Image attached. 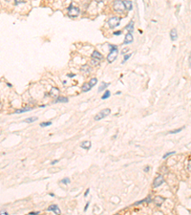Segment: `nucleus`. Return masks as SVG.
Instances as JSON below:
<instances>
[{"label": "nucleus", "instance_id": "f257e3e1", "mask_svg": "<svg viewBox=\"0 0 191 215\" xmlns=\"http://www.w3.org/2000/svg\"><path fill=\"white\" fill-rule=\"evenodd\" d=\"M110 49H111V51L107 56V60H108V62L112 63L117 59V54H119V50H117V47L115 45H110Z\"/></svg>", "mask_w": 191, "mask_h": 215}, {"label": "nucleus", "instance_id": "f03ea898", "mask_svg": "<svg viewBox=\"0 0 191 215\" xmlns=\"http://www.w3.org/2000/svg\"><path fill=\"white\" fill-rule=\"evenodd\" d=\"M113 8L117 12H122L125 10L123 1H121V0H115L114 3H113Z\"/></svg>", "mask_w": 191, "mask_h": 215}, {"label": "nucleus", "instance_id": "7ed1b4c3", "mask_svg": "<svg viewBox=\"0 0 191 215\" xmlns=\"http://www.w3.org/2000/svg\"><path fill=\"white\" fill-rule=\"evenodd\" d=\"M79 9L78 7H75V6H73L71 5L69 8H68V16L70 17H77L79 16Z\"/></svg>", "mask_w": 191, "mask_h": 215}, {"label": "nucleus", "instance_id": "20e7f679", "mask_svg": "<svg viewBox=\"0 0 191 215\" xmlns=\"http://www.w3.org/2000/svg\"><path fill=\"white\" fill-rule=\"evenodd\" d=\"M110 113H111V109L105 108V109H103V110H101L97 115H96L95 120H96V121H100V120H102V119L106 118L108 115H110Z\"/></svg>", "mask_w": 191, "mask_h": 215}, {"label": "nucleus", "instance_id": "39448f33", "mask_svg": "<svg viewBox=\"0 0 191 215\" xmlns=\"http://www.w3.org/2000/svg\"><path fill=\"white\" fill-rule=\"evenodd\" d=\"M120 22H121V18L117 17V16H114V17H111L109 20H108V25L111 29H114L116 28L117 26L120 25Z\"/></svg>", "mask_w": 191, "mask_h": 215}, {"label": "nucleus", "instance_id": "423d86ee", "mask_svg": "<svg viewBox=\"0 0 191 215\" xmlns=\"http://www.w3.org/2000/svg\"><path fill=\"white\" fill-rule=\"evenodd\" d=\"M164 183V179L161 175H159L155 180H154V183H153V185L154 188H159L160 185H161Z\"/></svg>", "mask_w": 191, "mask_h": 215}, {"label": "nucleus", "instance_id": "0eeeda50", "mask_svg": "<svg viewBox=\"0 0 191 215\" xmlns=\"http://www.w3.org/2000/svg\"><path fill=\"white\" fill-rule=\"evenodd\" d=\"M48 211H54L55 214H61V211L59 209V207H58L56 205H52L50 206L48 208H47Z\"/></svg>", "mask_w": 191, "mask_h": 215}, {"label": "nucleus", "instance_id": "6e6552de", "mask_svg": "<svg viewBox=\"0 0 191 215\" xmlns=\"http://www.w3.org/2000/svg\"><path fill=\"white\" fill-rule=\"evenodd\" d=\"M133 39H134L133 35L130 34V33H128V34L126 35V36H125V39H124V44H130V43L133 42Z\"/></svg>", "mask_w": 191, "mask_h": 215}, {"label": "nucleus", "instance_id": "1a4fd4ad", "mask_svg": "<svg viewBox=\"0 0 191 215\" xmlns=\"http://www.w3.org/2000/svg\"><path fill=\"white\" fill-rule=\"evenodd\" d=\"M92 57L95 59H97V60H101V59H103V55H102L99 52L97 51H94V53L92 54Z\"/></svg>", "mask_w": 191, "mask_h": 215}, {"label": "nucleus", "instance_id": "9d476101", "mask_svg": "<svg viewBox=\"0 0 191 215\" xmlns=\"http://www.w3.org/2000/svg\"><path fill=\"white\" fill-rule=\"evenodd\" d=\"M80 147L83 148V149H86V150L90 149V148H91V141H82L81 145H80Z\"/></svg>", "mask_w": 191, "mask_h": 215}, {"label": "nucleus", "instance_id": "9b49d317", "mask_svg": "<svg viewBox=\"0 0 191 215\" xmlns=\"http://www.w3.org/2000/svg\"><path fill=\"white\" fill-rule=\"evenodd\" d=\"M154 201H155V203H156V205L158 207H160L161 205H163V203L164 202V199L163 197H160V196H156Z\"/></svg>", "mask_w": 191, "mask_h": 215}, {"label": "nucleus", "instance_id": "f8f14e48", "mask_svg": "<svg viewBox=\"0 0 191 215\" xmlns=\"http://www.w3.org/2000/svg\"><path fill=\"white\" fill-rule=\"evenodd\" d=\"M170 37L173 41H175L178 38V33H177V30H176V29H172L170 31Z\"/></svg>", "mask_w": 191, "mask_h": 215}, {"label": "nucleus", "instance_id": "ddd939ff", "mask_svg": "<svg viewBox=\"0 0 191 215\" xmlns=\"http://www.w3.org/2000/svg\"><path fill=\"white\" fill-rule=\"evenodd\" d=\"M125 29H126L127 31H129V33H130V34L133 33V32H134V21H133V20L130 21V22H129V24L125 27Z\"/></svg>", "mask_w": 191, "mask_h": 215}, {"label": "nucleus", "instance_id": "4468645a", "mask_svg": "<svg viewBox=\"0 0 191 215\" xmlns=\"http://www.w3.org/2000/svg\"><path fill=\"white\" fill-rule=\"evenodd\" d=\"M123 4L125 7V10H127V11H131L132 8H133V5H132V2L130 0H125V1H123Z\"/></svg>", "mask_w": 191, "mask_h": 215}, {"label": "nucleus", "instance_id": "2eb2a0df", "mask_svg": "<svg viewBox=\"0 0 191 215\" xmlns=\"http://www.w3.org/2000/svg\"><path fill=\"white\" fill-rule=\"evenodd\" d=\"M58 93H59V90H58L57 88H55V87H53L51 89V91H50V96L52 98H55V97L58 96Z\"/></svg>", "mask_w": 191, "mask_h": 215}, {"label": "nucleus", "instance_id": "dca6fc26", "mask_svg": "<svg viewBox=\"0 0 191 215\" xmlns=\"http://www.w3.org/2000/svg\"><path fill=\"white\" fill-rule=\"evenodd\" d=\"M69 102V99L67 98H64V97H58L55 100V103H58V102Z\"/></svg>", "mask_w": 191, "mask_h": 215}, {"label": "nucleus", "instance_id": "f3484780", "mask_svg": "<svg viewBox=\"0 0 191 215\" xmlns=\"http://www.w3.org/2000/svg\"><path fill=\"white\" fill-rule=\"evenodd\" d=\"M91 89H92V87H91V85L89 83H84L82 85V87H81L82 92H88V91H90Z\"/></svg>", "mask_w": 191, "mask_h": 215}, {"label": "nucleus", "instance_id": "a211bd4d", "mask_svg": "<svg viewBox=\"0 0 191 215\" xmlns=\"http://www.w3.org/2000/svg\"><path fill=\"white\" fill-rule=\"evenodd\" d=\"M31 110H33V108L32 107H25V108H23V109H17V110H16V114H18V113H24V112H28V111H31Z\"/></svg>", "mask_w": 191, "mask_h": 215}, {"label": "nucleus", "instance_id": "6ab92c4d", "mask_svg": "<svg viewBox=\"0 0 191 215\" xmlns=\"http://www.w3.org/2000/svg\"><path fill=\"white\" fill-rule=\"evenodd\" d=\"M150 203V202H152V200H151V197L149 196V197H147V198H145V199H143V200H141V201H139V202H137L135 205L137 206V205H140V204H142V203Z\"/></svg>", "mask_w": 191, "mask_h": 215}, {"label": "nucleus", "instance_id": "aec40b11", "mask_svg": "<svg viewBox=\"0 0 191 215\" xmlns=\"http://www.w3.org/2000/svg\"><path fill=\"white\" fill-rule=\"evenodd\" d=\"M109 84H110V83H105V82H103V83H102V84L99 86V87H98V92H102L103 90H105V89L108 87V86H109Z\"/></svg>", "mask_w": 191, "mask_h": 215}, {"label": "nucleus", "instance_id": "412c9836", "mask_svg": "<svg viewBox=\"0 0 191 215\" xmlns=\"http://www.w3.org/2000/svg\"><path fill=\"white\" fill-rule=\"evenodd\" d=\"M35 121H37V118L36 117H32V118H28L24 121V122H27V123H32V122H35Z\"/></svg>", "mask_w": 191, "mask_h": 215}, {"label": "nucleus", "instance_id": "4be33fe9", "mask_svg": "<svg viewBox=\"0 0 191 215\" xmlns=\"http://www.w3.org/2000/svg\"><path fill=\"white\" fill-rule=\"evenodd\" d=\"M110 96H111V92L107 90V91H105V92H104L103 96L101 97V99H107L108 98H110Z\"/></svg>", "mask_w": 191, "mask_h": 215}, {"label": "nucleus", "instance_id": "5701e85b", "mask_svg": "<svg viewBox=\"0 0 191 215\" xmlns=\"http://www.w3.org/2000/svg\"><path fill=\"white\" fill-rule=\"evenodd\" d=\"M97 83V79L96 78H91V80L89 81V84L91 85V87H92V88L94 87V86H95Z\"/></svg>", "mask_w": 191, "mask_h": 215}, {"label": "nucleus", "instance_id": "b1692460", "mask_svg": "<svg viewBox=\"0 0 191 215\" xmlns=\"http://www.w3.org/2000/svg\"><path fill=\"white\" fill-rule=\"evenodd\" d=\"M50 125H52V121H45V122L40 123L41 127H47V126H50Z\"/></svg>", "mask_w": 191, "mask_h": 215}, {"label": "nucleus", "instance_id": "393cba45", "mask_svg": "<svg viewBox=\"0 0 191 215\" xmlns=\"http://www.w3.org/2000/svg\"><path fill=\"white\" fill-rule=\"evenodd\" d=\"M183 128H184V127H182V128H179V129H176V130H174V131H170V132H169V134H177V133L181 132Z\"/></svg>", "mask_w": 191, "mask_h": 215}, {"label": "nucleus", "instance_id": "a878e982", "mask_svg": "<svg viewBox=\"0 0 191 215\" xmlns=\"http://www.w3.org/2000/svg\"><path fill=\"white\" fill-rule=\"evenodd\" d=\"M60 183H61V184H70V179H69V178H64V179H62V180L60 181Z\"/></svg>", "mask_w": 191, "mask_h": 215}, {"label": "nucleus", "instance_id": "bb28decb", "mask_svg": "<svg viewBox=\"0 0 191 215\" xmlns=\"http://www.w3.org/2000/svg\"><path fill=\"white\" fill-rule=\"evenodd\" d=\"M174 153H176L175 151H172V152H167L166 154H164V156H163V159H166V158L168 157V156H170V155H173Z\"/></svg>", "mask_w": 191, "mask_h": 215}, {"label": "nucleus", "instance_id": "cd10ccee", "mask_svg": "<svg viewBox=\"0 0 191 215\" xmlns=\"http://www.w3.org/2000/svg\"><path fill=\"white\" fill-rule=\"evenodd\" d=\"M143 3H144V6H145V8H146V9H147V8L149 7V5H150L149 0H143Z\"/></svg>", "mask_w": 191, "mask_h": 215}, {"label": "nucleus", "instance_id": "c85d7f7f", "mask_svg": "<svg viewBox=\"0 0 191 215\" xmlns=\"http://www.w3.org/2000/svg\"><path fill=\"white\" fill-rule=\"evenodd\" d=\"M130 56H131V54H128V55H124V59H123V62L128 60L130 59Z\"/></svg>", "mask_w": 191, "mask_h": 215}, {"label": "nucleus", "instance_id": "c756f323", "mask_svg": "<svg viewBox=\"0 0 191 215\" xmlns=\"http://www.w3.org/2000/svg\"><path fill=\"white\" fill-rule=\"evenodd\" d=\"M128 50H129L128 48H123V49H122V51H121V54H122V55H125V53H127V52H128Z\"/></svg>", "mask_w": 191, "mask_h": 215}, {"label": "nucleus", "instance_id": "7c9ffc66", "mask_svg": "<svg viewBox=\"0 0 191 215\" xmlns=\"http://www.w3.org/2000/svg\"><path fill=\"white\" fill-rule=\"evenodd\" d=\"M29 214H30V215H35V214H39V211H32V212H30V213H29Z\"/></svg>", "mask_w": 191, "mask_h": 215}, {"label": "nucleus", "instance_id": "2f4dec72", "mask_svg": "<svg viewBox=\"0 0 191 215\" xmlns=\"http://www.w3.org/2000/svg\"><path fill=\"white\" fill-rule=\"evenodd\" d=\"M25 1L24 0H16V4H20V3H24Z\"/></svg>", "mask_w": 191, "mask_h": 215}, {"label": "nucleus", "instance_id": "473e14b6", "mask_svg": "<svg viewBox=\"0 0 191 215\" xmlns=\"http://www.w3.org/2000/svg\"><path fill=\"white\" fill-rule=\"evenodd\" d=\"M114 35H121V31H119V32H115V33H114Z\"/></svg>", "mask_w": 191, "mask_h": 215}, {"label": "nucleus", "instance_id": "72a5a7b5", "mask_svg": "<svg viewBox=\"0 0 191 215\" xmlns=\"http://www.w3.org/2000/svg\"><path fill=\"white\" fill-rule=\"evenodd\" d=\"M57 163H58V160H55L54 162H52V163H51V164H53V165H54V164H57Z\"/></svg>", "mask_w": 191, "mask_h": 215}, {"label": "nucleus", "instance_id": "f704fd0d", "mask_svg": "<svg viewBox=\"0 0 191 215\" xmlns=\"http://www.w3.org/2000/svg\"><path fill=\"white\" fill-rule=\"evenodd\" d=\"M0 213H1V214H3V215H7V214H8V212H7V211H5V210H2V211L0 212Z\"/></svg>", "mask_w": 191, "mask_h": 215}, {"label": "nucleus", "instance_id": "c9c22d12", "mask_svg": "<svg viewBox=\"0 0 191 215\" xmlns=\"http://www.w3.org/2000/svg\"><path fill=\"white\" fill-rule=\"evenodd\" d=\"M89 191H90V189H89V188H88V189H87V190H86V192H85V194H84V196H85V197H86V196H87V195H88V193H89Z\"/></svg>", "mask_w": 191, "mask_h": 215}, {"label": "nucleus", "instance_id": "e433bc0d", "mask_svg": "<svg viewBox=\"0 0 191 215\" xmlns=\"http://www.w3.org/2000/svg\"><path fill=\"white\" fill-rule=\"evenodd\" d=\"M89 207V203H88V204L86 205V207H85V208H84V211H86V210H87V207Z\"/></svg>", "mask_w": 191, "mask_h": 215}, {"label": "nucleus", "instance_id": "4c0bfd02", "mask_svg": "<svg viewBox=\"0 0 191 215\" xmlns=\"http://www.w3.org/2000/svg\"><path fill=\"white\" fill-rule=\"evenodd\" d=\"M148 170H149V167H148V166H147V167H145V169H144V171H145V172H147Z\"/></svg>", "mask_w": 191, "mask_h": 215}, {"label": "nucleus", "instance_id": "58836bf2", "mask_svg": "<svg viewBox=\"0 0 191 215\" xmlns=\"http://www.w3.org/2000/svg\"><path fill=\"white\" fill-rule=\"evenodd\" d=\"M96 1H97V3H100V2H103V0H96Z\"/></svg>", "mask_w": 191, "mask_h": 215}, {"label": "nucleus", "instance_id": "ea45409f", "mask_svg": "<svg viewBox=\"0 0 191 215\" xmlns=\"http://www.w3.org/2000/svg\"><path fill=\"white\" fill-rule=\"evenodd\" d=\"M187 168H188V170H190V162H189V164H188V166H187Z\"/></svg>", "mask_w": 191, "mask_h": 215}, {"label": "nucleus", "instance_id": "a19ab883", "mask_svg": "<svg viewBox=\"0 0 191 215\" xmlns=\"http://www.w3.org/2000/svg\"><path fill=\"white\" fill-rule=\"evenodd\" d=\"M50 196H52V197H54V196H55V194H54V193H50Z\"/></svg>", "mask_w": 191, "mask_h": 215}]
</instances>
